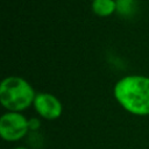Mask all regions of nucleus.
<instances>
[{
    "mask_svg": "<svg viewBox=\"0 0 149 149\" xmlns=\"http://www.w3.org/2000/svg\"><path fill=\"white\" fill-rule=\"evenodd\" d=\"M116 102L135 116L149 115V77L127 74L116 80L113 87Z\"/></svg>",
    "mask_w": 149,
    "mask_h": 149,
    "instance_id": "1",
    "label": "nucleus"
},
{
    "mask_svg": "<svg viewBox=\"0 0 149 149\" xmlns=\"http://www.w3.org/2000/svg\"><path fill=\"white\" fill-rule=\"evenodd\" d=\"M33 85L20 76L5 77L0 84V104L9 112H23L33 106L36 97Z\"/></svg>",
    "mask_w": 149,
    "mask_h": 149,
    "instance_id": "2",
    "label": "nucleus"
},
{
    "mask_svg": "<svg viewBox=\"0 0 149 149\" xmlns=\"http://www.w3.org/2000/svg\"><path fill=\"white\" fill-rule=\"evenodd\" d=\"M28 118L21 112L6 111L0 116V136L3 141L15 143L24 139L29 133Z\"/></svg>",
    "mask_w": 149,
    "mask_h": 149,
    "instance_id": "3",
    "label": "nucleus"
},
{
    "mask_svg": "<svg viewBox=\"0 0 149 149\" xmlns=\"http://www.w3.org/2000/svg\"><path fill=\"white\" fill-rule=\"evenodd\" d=\"M33 108L38 118L54 121L62 116L63 104L58 97L49 92H37L34 99Z\"/></svg>",
    "mask_w": 149,
    "mask_h": 149,
    "instance_id": "4",
    "label": "nucleus"
},
{
    "mask_svg": "<svg viewBox=\"0 0 149 149\" xmlns=\"http://www.w3.org/2000/svg\"><path fill=\"white\" fill-rule=\"evenodd\" d=\"M91 10L99 17H109L118 10L116 0H92Z\"/></svg>",
    "mask_w": 149,
    "mask_h": 149,
    "instance_id": "5",
    "label": "nucleus"
},
{
    "mask_svg": "<svg viewBox=\"0 0 149 149\" xmlns=\"http://www.w3.org/2000/svg\"><path fill=\"white\" fill-rule=\"evenodd\" d=\"M118 1V13L122 15H130L134 12V0H116Z\"/></svg>",
    "mask_w": 149,
    "mask_h": 149,
    "instance_id": "6",
    "label": "nucleus"
},
{
    "mask_svg": "<svg viewBox=\"0 0 149 149\" xmlns=\"http://www.w3.org/2000/svg\"><path fill=\"white\" fill-rule=\"evenodd\" d=\"M30 132H37L41 128V118H29L28 120Z\"/></svg>",
    "mask_w": 149,
    "mask_h": 149,
    "instance_id": "7",
    "label": "nucleus"
},
{
    "mask_svg": "<svg viewBox=\"0 0 149 149\" xmlns=\"http://www.w3.org/2000/svg\"><path fill=\"white\" fill-rule=\"evenodd\" d=\"M13 149H30V148H28V147H24V146H16V147H14Z\"/></svg>",
    "mask_w": 149,
    "mask_h": 149,
    "instance_id": "8",
    "label": "nucleus"
}]
</instances>
